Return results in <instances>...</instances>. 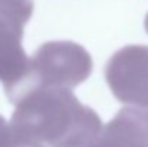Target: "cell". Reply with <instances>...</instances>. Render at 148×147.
<instances>
[{
    "instance_id": "6",
    "label": "cell",
    "mask_w": 148,
    "mask_h": 147,
    "mask_svg": "<svg viewBox=\"0 0 148 147\" xmlns=\"http://www.w3.org/2000/svg\"><path fill=\"white\" fill-rule=\"evenodd\" d=\"M33 9H35L33 0H0V12L19 17L26 23L32 17Z\"/></svg>"
},
{
    "instance_id": "1",
    "label": "cell",
    "mask_w": 148,
    "mask_h": 147,
    "mask_svg": "<svg viewBox=\"0 0 148 147\" xmlns=\"http://www.w3.org/2000/svg\"><path fill=\"white\" fill-rule=\"evenodd\" d=\"M14 105L9 131L46 147H91L103 127L95 110L68 88L35 90Z\"/></svg>"
},
{
    "instance_id": "8",
    "label": "cell",
    "mask_w": 148,
    "mask_h": 147,
    "mask_svg": "<svg viewBox=\"0 0 148 147\" xmlns=\"http://www.w3.org/2000/svg\"><path fill=\"white\" fill-rule=\"evenodd\" d=\"M144 26H145V30H147V33H148V13H147V16H145V22H144Z\"/></svg>"
},
{
    "instance_id": "3",
    "label": "cell",
    "mask_w": 148,
    "mask_h": 147,
    "mask_svg": "<svg viewBox=\"0 0 148 147\" xmlns=\"http://www.w3.org/2000/svg\"><path fill=\"white\" fill-rule=\"evenodd\" d=\"M105 81L119 102L148 112V46L116 50L105 65Z\"/></svg>"
},
{
    "instance_id": "7",
    "label": "cell",
    "mask_w": 148,
    "mask_h": 147,
    "mask_svg": "<svg viewBox=\"0 0 148 147\" xmlns=\"http://www.w3.org/2000/svg\"><path fill=\"white\" fill-rule=\"evenodd\" d=\"M7 130H9V124H7L6 120L0 115V147H6Z\"/></svg>"
},
{
    "instance_id": "4",
    "label": "cell",
    "mask_w": 148,
    "mask_h": 147,
    "mask_svg": "<svg viewBox=\"0 0 148 147\" xmlns=\"http://www.w3.org/2000/svg\"><path fill=\"white\" fill-rule=\"evenodd\" d=\"M25 25L22 19L0 12V82L6 94L14 90L29 71L30 58L22 45Z\"/></svg>"
},
{
    "instance_id": "2",
    "label": "cell",
    "mask_w": 148,
    "mask_h": 147,
    "mask_svg": "<svg viewBox=\"0 0 148 147\" xmlns=\"http://www.w3.org/2000/svg\"><path fill=\"white\" fill-rule=\"evenodd\" d=\"M89 52L72 41H50L43 43L30 58L29 71L23 81L6 94L14 105L26 94L40 88L73 90L92 74Z\"/></svg>"
},
{
    "instance_id": "5",
    "label": "cell",
    "mask_w": 148,
    "mask_h": 147,
    "mask_svg": "<svg viewBox=\"0 0 148 147\" xmlns=\"http://www.w3.org/2000/svg\"><path fill=\"white\" fill-rule=\"evenodd\" d=\"M91 147H148V112L134 107L121 108Z\"/></svg>"
}]
</instances>
